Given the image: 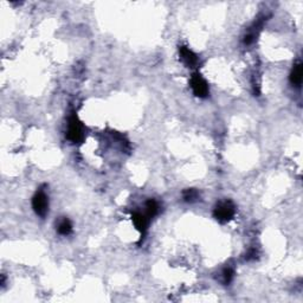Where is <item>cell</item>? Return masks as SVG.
<instances>
[{"label": "cell", "mask_w": 303, "mask_h": 303, "mask_svg": "<svg viewBox=\"0 0 303 303\" xmlns=\"http://www.w3.org/2000/svg\"><path fill=\"white\" fill-rule=\"evenodd\" d=\"M146 212L145 214L148 216V218H154L155 216L159 215V212H160V206H159V204L157 200L154 199H149L147 200L146 203Z\"/></svg>", "instance_id": "9"}, {"label": "cell", "mask_w": 303, "mask_h": 303, "mask_svg": "<svg viewBox=\"0 0 303 303\" xmlns=\"http://www.w3.org/2000/svg\"><path fill=\"white\" fill-rule=\"evenodd\" d=\"M233 277H235V268L230 265L225 266L223 271H221V282L227 286V284H230L231 282H232Z\"/></svg>", "instance_id": "11"}, {"label": "cell", "mask_w": 303, "mask_h": 303, "mask_svg": "<svg viewBox=\"0 0 303 303\" xmlns=\"http://www.w3.org/2000/svg\"><path fill=\"white\" fill-rule=\"evenodd\" d=\"M266 19H268V18H266L265 16H262V17L257 18L256 22H255L253 25H251V28L249 29V31L247 32V35L244 36V40H243V42H244L245 45L253 44L254 42H255V40H256V38L259 37L260 30H262L264 23L266 22Z\"/></svg>", "instance_id": "5"}, {"label": "cell", "mask_w": 303, "mask_h": 303, "mask_svg": "<svg viewBox=\"0 0 303 303\" xmlns=\"http://www.w3.org/2000/svg\"><path fill=\"white\" fill-rule=\"evenodd\" d=\"M257 257V251L256 249H250V250L247 253V256H245V260H256Z\"/></svg>", "instance_id": "13"}, {"label": "cell", "mask_w": 303, "mask_h": 303, "mask_svg": "<svg viewBox=\"0 0 303 303\" xmlns=\"http://www.w3.org/2000/svg\"><path fill=\"white\" fill-rule=\"evenodd\" d=\"M131 220H133L135 229L141 233V239H142L143 236L146 235L147 230H148V225H149L148 216L146 214H141V212H133V214H131Z\"/></svg>", "instance_id": "6"}, {"label": "cell", "mask_w": 303, "mask_h": 303, "mask_svg": "<svg viewBox=\"0 0 303 303\" xmlns=\"http://www.w3.org/2000/svg\"><path fill=\"white\" fill-rule=\"evenodd\" d=\"M67 137L73 143H81L85 140V127L75 113L71 114L69 118Z\"/></svg>", "instance_id": "1"}, {"label": "cell", "mask_w": 303, "mask_h": 303, "mask_svg": "<svg viewBox=\"0 0 303 303\" xmlns=\"http://www.w3.org/2000/svg\"><path fill=\"white\" fill-rule=\"evenodd\" d=\"M57 231H58L59 235L69 236L73 232V224H71V221L68 218L62 219L58 223V226H57Z\"/></svg>", "instance_id": "10"}, {"label": "cell", "mask_w": 303, "mask_h": 303, "mask_svg": "<svg viewBox=\"0 0 303 303\" xmlns=\"http://www.w3.org/2000/svg\"><path fill=\"white\" fill-rule=\"evenodd\" d=\"M190 86L192 88L193 94L199 98H205L208 97L210 94L209 85L206 82V80L200 75L199 73H194L191 76L190 80Z\"/></svg>", "instance_id": "3"}, {"label": "cell", "mask_w": 303, "mask_h": 303, "mask_svg": "<svg viewBox=\"0 0 303 303\" xmlns=\"http://www.w3.org/2000/svg\"><path fill=\"white\" fill-rule=\"evenodd\" d=\"M179 55L180 59L187 68H196L199 63V57L193 52L191 49H188L187 46H179Z\"/></svg>", "instance_id": "7"}, {"label": "cell", "mask_w": 303, "mask_h": 303, "mask_svg": "<svg viewBox=\"0 0 303 303\" xmlns=\"http://www.w3.org/2000/svg\"><path fill=\"white\" fill-rule=\"evenodd\" d=\"M236 215V206L231 200L219 202L214 209V217L219 223H227Z\"/></svg>", "instance_id": "2"}, {"label": "cell", "mask_w": 303, "mask_h": 303, "mask_svg": "<svg viewBox=\"0 0 303 303\" xmlns=\"http://www.w3.org/2000/svg\"><path fill=\"white\" fill-rule=\"evenodd\" d=\"M199 198V192L194 190V188H187V190L182 192V199H184V202L186 203H194L197 202Z\"/></svg>", "instance_id": "12"}, {"label": "cell", "mask_w": 303, "mask_h": 303, "mask_svg": "<svg viewBox=\"0 0 303 303\" xmlns=\"http://www.w3.org/2000/svg\"><path fill=\"white\" fill-rule=\"evenodd\" d=\"M303 73H302V63L298 62L293 67L292 73H290V83L296 88H300L302 85V80H303Z\"/></svg>", "instance_id": "8"}, {"label": "cell", "mask_w": 303, "mask_h": 303, "mask_svg": "<svg viewBox=\"0 0 303 303\" xmlns=\"http://www.w3.org/2000/svg\"><path fill=\"white\" fill-rule=\"evenodd\" d=\"M32 209H34L35 214L42 218H44L49 212V198L43 190L36 192L34 198H32Z\"/></svg>", "instance_id": "4"}]
</instances>
